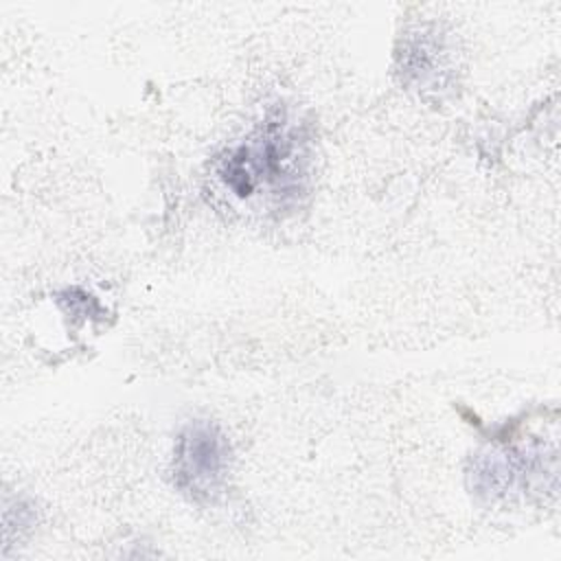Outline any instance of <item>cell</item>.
I'll use <instances>...</instances> for the list:
<instances>
[{"label": "cell", "instance_id": "277c9868", "mask_svg": "<svg viewBox=\"0 0 561 561\" xmlns=\"http://www.w3.org/2000/svg\"><path fill=\"white\" fill-rule=\"evenodd\" d=\"M401 81L419 92L445 90L451 77V53L436 24H416L401 37L397 50Z\"/></svg>", "mask_w": 561, "mask_h": 561}, {"label": "cell", "instance_id": "7a4b0ae2", "mask_svg": "<svg viewBox=\"0 0 561 561\" xmlns=\"http://www.w3.org/2000/svg\"><path fill=\"white\" fill-rule=\"evenodd\" d=\"M232 465V447L224 430L208 421L186 423L178 438L171 460L175 489L197 504H215L226 486Z\"/></svg>", "mask_w": 561, "mask_h": 561}, {"label": "cell", "instance_id": "3957f363", "mask_svg": "<svg viewBox=\"0 0 561 561\" xmlns=\"http://www.w3.org/2000/svg\"><path fill=\"white\" fill-rule=\"evenodd\" d=\"M543 473H554V469H546V456L541 447H497L473 458L469 478L478 495L502 500L530 491L535 480Z\"/></svg>", "mask_w": 561, "mask_h": 561}, {"label": "cell", "instance_id": "6da1fadb", "mask_svg": "<svg viewBox=\"0 0 561 561\" xmlns=\"http://www.w3.org/2000/svg\"><path fill=\"white\" fill-rule=\"evenodd\" d=\"M311 134L287 107H272L215 160L219 186L237 202L263 199L278 210L300 202L309 182Z\"/></svg>", "mask_w": 561, "mask_h": 561}]
</instances>
